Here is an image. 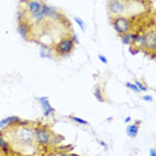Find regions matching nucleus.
<instances>
[{
  "mask_svg": "<svg viewBox=\"0 0 156 156\" xmlns=\"http://www.w3.org/2000/svg\"><path fill=\"white\" fill-rule=\"evenodd\" d=\"M38 102L41 104V108H42V110H43V116H44V117H51V116H54L55 109L50 105V101H48L47 97H39V98H38Z\"/></svg>",
  "mask_w": 156,
  "mask_h": 156,
  "instance_id": "nucleus-7",
  "label": "nucleus"
},
{
  "mask_svg": "<svg viewBox=\"0 0 156 156\" xmlns=\"http://www.w3.org/2000/svg\"><path fill=\"white\" fill-rule=\"evenodd\" d=\"M136 86L139 87V90H140V92H145V90H148V87H147V85H145V83H143V82H140V81H136Z\"/></svg>",
  "mask_w": 156,
  "mask_h": 156,
  "instance_id": "nucleus-20",
  "label": "nucleus"
},
{
  "mask_svg": "<svg viewBox=\"0 0 156 156\" xmlns=\"http://www.w3.org/2000/svg\"><path fill=\"white\" fill-rule=\"evenodd\" d=\"M135 39H136V32H126V34L121 35V42L126 46H132L135 43Z\"/></svg>",
  "mask_w": 156,
  "mask_h": 156,
  "instance_id": "nucleus-13",
  "label": "nucleus"
},
{
  "mask_svg": "<svg viewBox=\"0 0 156 156\" xmlns=\"http://www.w3.org/2000/svg\"><path fill=\"white\" fill-rule=\"evenodd\" d=\"M144 47L149 51H156V28L147 32V42Z\"/></svg>",
  "mask_w": 156,
  "mask_h": 156,
  "instance_id": "nucleus-9",
  "label": "nucleus"
},
{
  "mask_svg": "<svg viewBox=\"0 0 156 156\" xmlns=\"http://www.w3.org/2000/svg\"><path fill=\"white\" fill-rule=\"evenodd\" d=\"M9 149H11V145H9V141L4 137V131H0V151L3 154H8Z\"/></svg>",
  "mask_w": 156,
  "mask_h": 156,
  "instance_id": "nucleus-12",
  "label": "nucleus"
},
{
  "mask_svg": "<svg viewBox=\"0 0 156 156\" xmlns=\"http://www.w3.org/2000/svg\"><path fill=\"white\" fill-rule=\"evenodd\" d=\"M58 18H62V15L59 14V11H58L55 7L50 5V8H48V14H47V19H53V20H55V19H58Z\"/></svg>",
  "mask_w": 156,
  "mask_h": 156,
  "instance_id": "nucleus-15",
  "label": "nucleus"
},
{
  "mask_svg": "<svg viewBox=\"0 0 156 156\" xmlns=\"http://www.w3.org/2000/svg\"><path fill=\"white\" fill-rule=\"evenodd\" d=\"M149 156H156V148H151V149H149Z\"/></svg>",
  "mask_w": 156,
  "mask_h": 156,
  "instance_id": "nucleus-27",
  "label": "nucleus"
},
{
  "mask_svg": "<svg viewBox=\"0 0 156 156\" xmlns=\"http://www.w3.org/2000/svg\"><path fill=\"white\" fill-rule=\"evenodd\" d=\"M143 100H144V101H147V102H152V101H154V98H152L151 96H143Z\"/></svg>",
  "mask_w": 156,
  "mask_h": 156,
  "instance_id": "nucleus-25",
  "label": "nucleus"
},
{
  "mask_svg": "<svg viewBox=\"0 0 156 156\" xmlns=\"http://www.w3.org/2000/svg\"><path fill=\"white\" fill-rule=\"evenodd\" d=\"M74 22H76V23L78 24V27L81 28V31H82V32L86 31V23L80 18V16H74Z\"/></svg>",
  "mask_w": 156,
  "mask_h": 156,
  "instance_id": "nucleus-17",
  "label": "nucleus"
},
{
  "mask_svg": "<svg viewBox=\"0 0 156 156\" xmlns=\"http://www.w3.org/2000/svg\"><path fill=\"white\" fill-rule=\"evenodd\" d=\"M110 24L115 28V31L121 37V35L126 34V32L131 31L132 28V20L125 16H115V18H110Z\"/></svg>",
  "mask_w": 156,
  "mask_h": 156,
  "instance_id": "nucleus-3",
  "label": "nucleus"
},
{
  "mask_svg": "<svg viewBox=\"0 0 156 156\" xmlns=\"http://www.w3.org/2000/svg\"><path fill=\"white\" fill-rule=\"evenodd\" d=\"M42 7H43V2L41 0H26V11L28 12L31 19H34L42 11Z\"/></svg>",
  "mask_w": 156,
  "mask_h": 156,
  "instance_id": "nucleus-6",
  "label": "nucleus"
},
{
  "mask_svg": "<svg viewBox=\"0 0 156 156\" xmlns=\"http://www.w3.org/2000/svg\"><path fill=\"white\" fill-rule=\"evenodd\" d=\"M70 120L74 121L76 124H80V125H89V122H87L86 120L81 119V117H77V116H70Z\"/></svg>",
  "mask_w": 156,
  "mask_h": 156,
  "instance_id": "nucleus-18",
  "label": "nucleus"
},
{
  "mask_svg": "<svg viewBox=\"0 0 156 156\" xmlns=\"http://www.w3.org/2000/svg\"><path fill=\"white\" fill-rule=\"evenodd\" d=\"M71 39H73L74 44H80V39H78V37H77L76 34H73V35H71Z\"/></svg>",
  "mask_w": 156,
  "mask_h": 156,
  "instance_id": "nucleus-24",
  "label": "nucleus"
},
{
  "mask_svg": "<svg viewBox=\"0 0 156 156\" xmlns=\"http://www.w3.org/2000/svg\"><path fill=\"white\" fill-rule=\"evenodd\" d=\"M61 156H80V155L73 154V152H65V154H61Z\"/></svg>",
  "mask_w": 156,
  "mask_h": 156,
  "instance_id": "nucleus-26",
  "label": "nucleus"
},
{
  "mask_svg": "<svg viewBox=\"0 0 156 156\" xmlns=\"http://www.w3.org/2000/svg\"><path fill=\"white\" fill-rule=\"evenodd\" d=\"M35 128V140L38 145L42 147H47V145L54 144V135L47 126L44 125H38Z\"/></svg>",
  "mask_w": 156,
  "mask_h": 156,
  "instance_id": "nucleus-2",
  "label": "nucleus"
},
{
  "mask_svg": "<svg viewBox=\"0 0 156 156\" xmlns=\"http://www.w3.org/2000/svg\"><path fill=\"white\" fill-rule=\"evenodd\" d=\"M41 57L42 58H53L51 54V47L46 44H41Z\"/></svg>",
  "mask_w": 156,
  "mask_h": 156,
  "instance_id": "nucleus-16",
  "label": "nucleus"
},
{
  "mask_svg": "<svg viewBox=\"0 0 156 156\" xmlns=\"http://www.w3.org/2000/svg\"><path fill=\"white\" fill-rule=\"evenodd\" d=\"M26 125H31V122L28 121V120H19L18 121V124H16L15 126H26Z\"/></svg>",
  "mask_w": 156,
  "mask_h": 156,
  "instance_id": "nucleus-21",
  "label": "nucleus"
},
{
  "mask_svg": "<svg viewBox=\"0 0 156 156\" xmlns=\"http://www.w3.org/2000/svg\"><path fill=\"white\" fill-rule=\"evenodd\" d=\"M19 117L18 116H9V117H5V119L0 120V131H7V129L12 128L18 124L19 121Z\"/></svg>",
  "mask_w": 156,
  "mask_h": 156,
  "instance_id": "nucleus-8",
  "label": "nucleus"
},
{
  "mask_svg": "<svg viewBox=\"0 0 156 156\" xmlns=\"http://www.w3.org/2000/svg\"><path fill=\"white\" fill-rule=\"evenodd\" d=\"M74 47H76V44H74L71 37H63L59 42L55 43L54 51L59 55H70L74 51Z\"/></svg>",
  "mask_w": 156,
  "mask_h": 156,
  "instance_id": "nucleus-5",
  "label": "nucleus"
},
{
  "mask_svg": "<svg viewBox=\"0 0 156 156\" xmlns=\"http://www.w3.org/2000/svg\"><path fill=\"white\" fill-rule=\"evenodd\" d=\"M15 139L22 145H31L35 141V128L31 125L16 126L15 128Z\"/></svg>",
  "mask_w": 156,
  "mask_h": 156,
  "instance_id": "nucleus-1",
  "label": "nucleus"
},
{
  "mask_svg": "<svg viewBox=\"0 0 156 156\" xmlns=\"http://www.w3.org/2000/svg\"><path fill=\"white\" fill-rule=\"evenodd\" d=\"M108 12L110 16H122L128 9V3L125 0H108L106 4Z\"/></svg>",
  "mask_w": 156,
  "mask_h": 156,
  "instance_id": "nucleus-4",
  "label": "nucleus"
},
{
  "mask_svg": "<svg viewBox=\"0 0 156 156\" xmlns=\"http://www.w3.org/2000/svg\"><path fill=\"white\" fill-rule=\"evenodd\" d=\"M98 59L101 61V62H102L104 65H106V63H108V59H106V58H105V55H102V54H100V55H98Z\"/></svg>",
  "mask_w": 156,
  "mask_h": 156,
  "instance_id": "nucleus-23",
  "label": "nucleus"
},
{
  "mask_svg": "<svg viewBox=\"0 0 156 156\" xmlns=\"http://www.w3.org/2000/svg\"><path fill=\"white\" fill-rule=\"evenodd\" d=\"M140 124H141V121L140 120H137L135 124L126 126V136L131 137V139H135L136 136L139 135V126H140Z\"/></svg>",
  "mask_w": 156,
  "mask_h": 156,
  "instance_id": "nucleus-11",
  "label": "nucleus"
},
{
  "mask_svg": "<svg viewBox=\"0 0 156 156\" xmlns=\"http://www.w3.org/2000/svg\"><path fill=\"white\" fill-rule=\"evenodd\" d=\"M125 86L128 87V89H131L132 92H135V93H139L140 90H139V87L136 86V83H132V82H126L125 83Z\"/></svg>",
  "mask_w": 156,
  "mask_h": 156,
  "instance_id": "nucleus-19",
  "label": "nucleus"
},
{
  "mask_svg": "<svg viewBox=\"0 0 156 156\" xmlns=\"http://www.w3.org/2000/svg\"><path fill=\"white\" fill-rule=\"evenodd\" d=\"M139 51H140V50H139V47H137V46H135V44H132V46L129 47V53L133 54V55H135V54H137Z\"/></svg>",
  "mask_w": 156,
  "mask_h": 156,
  "instance_id": "nucleus-22",
  "label": "nucleus"
},
{
  "mask_svg": "<svg viewBox=\"0 0 156 156\" xmlns=\"http://www.w3.org/2000/svg\"><path fill=\"white\" fill-rule=\"evenodd\" d=\"M129 121H131V117H125V122H126V124H129Z\"/></svg>",
  "mask_w": 156,
  "mask_h": 156,
  "instance_id": "nucleus-29",
  "label": "nucleus"
},
{
  "mask_svg": "<svg viewBox=\"0 0 156 156\" xmlns=\"http://www.w3.org/2000/svg\"><path fill=\"white\" fill-rule=\"evenodd\" d=\"M100 144H101V145H102V147H104V148H105V149H106V148H108V145H106V144H105V143H104V141H100Z\"/></svg>",
  "mask_w": 156,
  "mask_h": 156,
  "instance_id": "nucleus-28",
  "label": "nucleus"
},
{
  "mask_svg": "<svg viewBox=\"0 0 156 156\" xmlns=\"http://www.w3.org/2000/svg\"><path fill=\"white\" fill-rule=\"evenodd\" d=\"M155 93H156V90H155Z\"/></svg>",
  "mask_w": 156,
  "mask_h": 156,
  "instance_id": "nucleus-30",
  "label": "nucleus"
},
{
  "mask_svg": "<svg viewBox=\"0 0 156 156\" xmlns=\"http://www.w3.org/2000/svg\"><path fill=\"white\" fill-rule=\"evenodd\" d=\"M93 94L100 102H105V96H104V92H102V86L101 85H96L94 86V90H93Z\"/></svg>",
  "mask_w": 156,
  "mask_h": 156,
  "instance_id": "nucleus-14",
  "label": "nucleus"
},
{
  "mask_svg": "<svg viewBox=\"0 0 156 156\" xmlns=\"http://www.w3.org/2000/svg\"><path fill=\"white\" fill-rule=\"evenodd\" d=\"M30 31H31L30 24H28V22L26 20V19L18 22V32L22 38H27L28 35H30Z\"/></svg>",
  "mask_w": 156,
  "mask_h": 156,
  "instance_id": "nucleus-10",
  "label": "nucleus"
}]
</instances>
